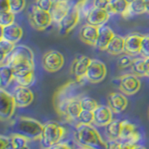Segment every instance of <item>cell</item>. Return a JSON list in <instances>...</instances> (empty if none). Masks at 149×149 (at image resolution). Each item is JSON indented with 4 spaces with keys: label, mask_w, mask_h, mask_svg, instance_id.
<instances>
[{
    "label": "cell",
    "mask_w": 149,
    "mask_h": 149,
    "mask_svg": "<svg viewBox=\"0 0 149 149\" xmlns=\"http://www.w3.org/2000/svg\"><path fill=\"white\" fill-rule=\"evenodd\" d=\"M74 138L83 147L88 149H106L104 142L99 132L91 124L77 123L74 132Z\"/></svg>",
    "instance_id": "obj_1"
},
{
    "label": "cell",
    "mask_w": 149,
    "mask_h": 149,
    "mask_svg": "<svg viewBox=\"0 0 149 149\" xmlns=\"http://www.w3.org/2000/svg\"><path fill=\"white\" fill-rule=\"evenodd\" d=\"M0 64H9L14 71L23 69H34V53L30 48L24 45L16 46L11 53L7 56Z\"/></svg>",
    "instance_id": "obj_2"
},
{
    "label": "cell",
    "mask_w": 149,
    "mask_h": 149,
    "mask_svg": "<svg viewBox=\"0 0 149 149\" xmlns=\"http://www.w3.org/2000/svg\"><path fill=\"white\" fill-rule=\"evenodd\" d=\"M10 127L12 130L11 133L21 134L29 141H36L37 139L40 140L44 125L36 119L22 116L14 120L10 124Z\"/></svg>",
    "instance_id": "obj_3"
},
{
    "label": "cell",
    "mask_w": 149,
    "mask_h": 149,
    "mask_svg": "<svg viewBox=\"0 0 149 149\" xmlns=\"http://www.w3.org/2000/svg\"><path fill=\"white\" fill-rule=\"evenodd\" d=\"M78 81H70L60 87L57 91L54 93L53 96V105L57 112V114L63 118L64 111L67 104L71 102L74 98L78 97L76 92L77 90Z\"/></svg>",
    "instance_id": "obj_4"
},
{
    "label": "cell",
    "mask_w": 149,
    "mask_h": 149,
    "mask_svg": "<svg viewBox=\"0 0 149 149\" xmlns=\"http://www.w3.org/2000/svg\"><path fill=\"white\" fill-rule=\"evenodd\" d=\"M65 134V129L55 121H49L44 124L43 132L40 138L41 146L48 149L53 144L62 141Z\"/></svg>",
    "instance_id": "obj_5"
},
{
    "label": "cell",
    "mask_w": 149,
    "mask_h": 149,
    "mask_svg": "<svg viewBox=\"0 0 149 149\" xmlns=\"http://www.w3.org/2000/svg\"><path fill=\"white\" fill-rule=\"evenodd\" d=\"M30 25L36 31H44L49 27L53 20L49 11L42 10L33 5L31 11L28 15Z\"/></svg>",
    "instance_id": "obj_6"
},
{
    "label": "cell",
    "mask_w": 149,
    "mask_h": 149,
    "mask_svg": "<svg viewBox=\"0 0 149 149\" xmlns=\"http://www.w3.org/2000/svg\"><path fill=\"white\" fill-rule=\"evenodd\" d=\"M17 107L12 94L5 88H0V118L2 121H8L15 112Z\"/></svg>",
    "instance_id": "obj_7"
},
{
    "label": "cell",
    "mask_w": 149,
    "mask_h": 149,
    "mask_svg": "<svg viewBox=\"0 0 149 149\" xmlns=\"http://www.w3.org/2000/svg\"><path fill=\"white\" fill-rule=\"evenodd\" d=\"M63 55L58 50H49L42 57V66L49 73H55L63 68Z\"/></svg>",
    "instance_id": "obj_8"
},
{
    "label": "cell",
    "mask_w": 149,
    "mask_h": 149,
    "mask_svg": "<svg viewBox=\"0 0 149 149\" xmlns=\"http://www.w3.org/2000/svg\"><path fill=\"white\" fill-rule=\"evenodd\" d=\"M80 17H81V14L78 8L77 7V5H73L71 8H70L69 12L63 17V20L58 23L59 31L61 34H63V35L69 34V33L77 25L79 20H80Z\"/></svg>",
    "instance_id": "obj_9"
},
{
    "label": "cell",
    "mask_w": 149,
    "mask_h": 149,
    "mask_svg": "<svg viewBox=\"0 0 149 149\" xmlns=\"http://www.w3.org/2000/svg\"><path fill=\"white\" fill-rule=\"evenodd\" d=\"M107 68L104 63L100 60H91V63L88 68L86 74V79L90 83H100L106 77Z\"/></svg>",
    "instance_id": "obj_10"
},
{
    "label": "cell",
    "mask_w": 149,
    "mask_h": 149,
    "mask_svg": "<svg viewBox=\"0 0 149 149\" xmlns=\"http://www.w3.org/2000/svg\"><path fill=\"white\" fill-rule=\"evenodd\" d=\"M141 88V81L134 74H126L119 77V90L126 95H133Z\"/></svg>",
    "instance_id": "obj_11"
},
{
    "label": "cell",
    "mask_w": 149,
    "mask_h": 149,
    "mask_svg": "<svg viewBox=\"0 0 149 149\" xmlns=\"http://www.w3.org/2000/svg\"><path fill=\"white\" fill-rule=\"evenodd\" d=\"M12 95L15 100L17 107H27L34 101V92L29 88L22 85H18L13 90Z\"/></svg>",
    "instance_id": "obj_12"
},
{
    "label": "cell",
    "mask_w": 149,
    "mask_h": 149,
    "mask_svg": "<svg viewBox=\"0 0 149 149\" xmlns=\"http://www.w3.org/2000/svg\"><path fill=\"white\" fill-rule=\"evenodd\" d=\"M91 63V59L85 55H81L74 59L71 66V72L73 76L76 77L77 81L81 82L84 78H86V74Z\"/></svg>",
    "instance_id": "obj_13"
},
{
    "label": "cell",
    "mask_w": 149,
    "mask_h": 149,
    "mask_svg": "<svg viewBox=\"0 0 149 149\" xmlns=\"http://www.w3.org/2000/svg\"><path fill=\"white\" fill-rule=\"evenodd\" d=\"M109 18L110 13L107 9L98 8L94 7L88 12V16L86 17V21L88 24H91L96 27H101L108 22Z\"/></svg>",
    "instance_id": "obj_14"
},
{
    "label": "cell",
    "mask_w": 149,
    "mask_h": 149,
    "mask_svg": "<svg viewBox=\"0 0 149 149\" xmlns=\"http://www.w3.org/2000/svg\"><path fill=\"white\" fill-rule=\"evenodd\" d=\"M140 139H141V136L137 132L136 126L128 120H122V128H121L119 138L120 141H126L133 144H137Z\"/></svg>",
    "instance_id": "obj_15"
},
{
    "label": "cell",
    "mask_w": 149,
    "mask_h": 149,
    "mask_svg": "<svg viewBox=\"0 0 149 149\" xmlns=\"http://www.w3.org/2000/svg\"><path fill=\"white\" fill-rule=\"evenodd\" d=\"M143 36L132 33L125 37V53L130 56H136L141 52Z\"/></svg>",
    "instance_id": "obj_16"
},
{
    "label": "cell",
    "mask_w": 149,
    "mask_h": 149,
    "mask_svg": "<svg viewBox=\"0 0 149 149\" xmlns=\"http://www.w3.org/2000/svg\"><path fill=\"white\" fill-rule=\"evenodd\" d=\"M108 106L114 113H122L128 106V99L124 94L119 92H111L107 96Z\"/></svg>",
    "instance_id": "obj_17"
},
{
    "label": "cell",
    "mask_w": 149,
    "mask_h": 149,
    "mask_svg": "<svg viewBox=\"0 0 149 149\" xmlns=\"http://www.w3.org/2000/svg\"><path fill=\"white\" fill-rule=\"evenodd\" d=\"M93 113L94 124L99 127H106L113 120V111L107 105H99Z\"/></svg>",
    "instance_id": "obj_18"
},
{
    "label": "cell",
    "mask_w": 149,
    "mask_h": 149,
    "mask_svg": "<svg viewBox=\"0 0 149 149\" xmlns=\"http://www.w3.org/2000/svg\"><path fill=\"white\" fill-rule=\"evenodd\" d=\"M98 35H99V27L93 26L91 24L83 25L79 31V38L80 40L87 45L95 47Z\"/></svg>",
    "instance_id": "obj_19"
},
{
    "label": "cell",
    "mask_w": 149,
    "mask_h": 149,
    "mask_svg": "<svg viewBox=\"0 0 149 149\" xmlns=\"http://www.w3.org/2000/svg\"><path fill=\"white\" fill-rule=\"evenodd\" d=\"M22 35L23 31L22 27L14 22L10 25L1 27V37L0 38H4L9 42L16 44L22 39Z\"/></svg>",
    "instance_id": "obj_20"
},
{
    "label": "cell",
    "mask_w": 149,
    "mask_h": 149,
    "mask_svg": "<svg viewBox=\"0 0 149 149\" xmlns=\"http://www.w3.org/2000/svg\"><path fill=\"white\" fill-rule=\"evenodd\" d=\"M70 8H71V6L67 0H54L52 8L49 11L53 22L59 23L69 12Z\"/></svg>",
    "instance_id": "obj_21"
},
{
    "label": "cell",
    "mask_w": 149,
    "mask_h": 149,
    "mask_svg": "<svg viewBox=\"0 0 149 149\" xmlns=\"http://www.w3.org/2000/svg\"><path fill=\"white\" fill-rule=\"evenodd\" d=\"M115 36L116 35L114 31L110 27L105 25L99 27V35H98L95 48L100 50H106L107 47H108L109 43L114 38Z\"/></svg>",
    "instance_id": "obj_22"
},
{
    "label": "cell",
    "mask_w": 149,
    "mask_h": 149,
    "mask_svg": "<svg viewBox=\"0 0 149 149\" xmlns=\"http://www.w3.org/2000/svg\"><path fill=\"white\" fill-rule=\"evenodd\" d=\"M80 99H81L80 96L76 97L67 104L63 115V118L67 121H74L78 119L79 114L82 111Z\"/></svg>",
    "instance_id": "obj_23"
},
{
    "label": "cell",
    "mask_w": 149,
    "mask_h": 149,
    "mask_svg": "<svg viewBox=\"0 0 149 149\" xmlns=\"http://www.w3.org/2000/svg\"><path fill=\"white\" fill-rule=\"evenodd\" d=\"M14 80L19 85L29 87L35 81L34 69H23L19 71H14Z\"/></svg>",
    "instance_id": "obj_24"
},
{
    "label": "cell",
    "mask_w": 149,
    "mask_h": 149,
    "mask_svg": "<svg viewBox=\"0 0 149 149\" xmlns=\"http://www.w3.org/2000/svg\"><path fill=\"white\" fill-rule=\"evenodd\" d=\"M106 51L111 55H119L125 52V37L120 36H115L111 40Z\"/></svg>",
    "instance_id": "obj_25"
},
{
    "label": "cell",
    "mask_w": 149,
    "mask_h": 149,
    "mask_svg": "<svg viewBox=\"0 0 149 149\" xmlns=\"http://www.w3.org/2000/svg\"><path fill=\"white\" fill-rule=\"evenodd\" d=\"M14 80V70L9 64H0V85L2 88L8 87Z\"/></svg>",
    "instance_id": "obj_26"
},
{
    "label": "cell",
    "mask_w": 149,
    "mask_h": 149,
    "mask_svg": "<svg viewBox=\"0 0 149 149\" xmlns=\"http://www.w3.org/2000/svg\"><path fill=\"white\" fill-rule=\"evenodd\" d=\"M129 5L130 3H128L126 0H110L107 10L110 14H120L125 17L128 12Z\"/></svg>",
    "instance_id": "obj_27"
},
{
    "label": "cell",
    "mask_w": 149,
    "mask_h": 149,
    "mask_svg": "<svg viewBox=\"0 0 149 149\" xmlns=\"http://www.w3.org/2000/svg\"><path fill=\"white\" fill-rule=\"evenodd\" d=\"M146 12V0H134L129 5L128 12L124 18H129L133 15H140Z\"/></svg>",
    "instance_id": "obj_28"
},
{
    "label": "cell",
    "mask_w": 149,
    "mask_h": 149,
    "mask_svg": "<svg viewBox=\"0 0 149 149\" xmlns=\"http://www.w3.org/2000/svg\"><path fill=\"white\" fill-rule=\"evenodd\" d=\"M121 128H122V120L115 119L106 126V133L109 139L112 140H119Z\"/></svg>",
    "instance_id": "obj_29"
},
{
    "label": "cell",
    "mask_w": 149,
    "mask_h": 149,
    "mask_svg": "<svg viewBox=\"0 0 149 149\" xmlns=\"http://www.w3.org/2000/svg\"><path fill=\"white\" fill-rule=\"evenodd\" d=\"M9 137L11 141V149H27L29 140L26 137L17 133H12Z\"/></svg>",
    "instance_id": "obj_30"
},
{
    "label": "cell",
    "mask_w": 149,
    "mask_h": 149,
    "mask_svg": "<svg viewBox=\"0 0 149 149\" xmlns=\"http://www.w3.org/2000/svg\"><path fill=\"white\" fill-rule=\"evenodd\" d=\"M15 47V44L12 42H9L4 38H0V63H2L7 58V56L11 53Z\"/></svg>",
    "instance_id": "obj_31"
},
{
    "label": "cell",
    "mask_w": 149,
    "mask_h": 149,
    "mask_svg": "<svg viewBox=\"0 0 149 149\" xmlns=\"http://www.w3.org/2000/svg\"><path fill=\"white\" fill-rule=\"evenodd\" d=\"M144 62H146V59L142 57V56L133 59L130 68H132L134 74H136L138 77H146V74H144Z\"/></svg>",
    "instance_id": "obj_32"
},
{
    "label": "cell",
    "mask_w": 149,
    "mask_h": 149,
    "mask_svg": "<svg viewBox=\"0 0 149 149\" xmlns=\"http://www.w3.org/2000/svg\"><path fill=\"white\" fill-rule=\"evenodd\" d=\"M80 104H81V107L82 110H87V111H94L99 104L96 100H94L91 97L88 96H83L80 99Z\"/></svg>",
    "instance_id": "obj_33"
},
{
    "label": "cell",
    "mask_w": 149,
    "mask_h": 149,
    "mask_svg": "<svg viewBox=\"0 0 149 149\" xmlns=\"http://www.w3.org/2000/svg\"><path fill=\"white\" fill-rule=\"evenodd\" d=\"M76 5L78 8L79 11H80L81 17L84 16L85 18L88 16V12L94 8V6H93V1L91 2V0H80V1L77 2Z\"/></svg>",
    "instance_id": "obj_34"
},
{
    "label": "cell",
    "mask_w": 149,
    "mask_h": 149,
    "mask_svg": "<svg viewBox=\"0 0 149 149\" xmlns=\"http://www.w3.org/2000/svg\"><path fill=\"white\" fill-rule=\"evenodd\" d=\"M78 123L84 124H92L94 123V113L92 111L82 110L78 116Z\"/></svg>",
    "instance_id": "obj_35"
},
{
    "label": "cell",
    "mask_w": 149,
    "mask_h": 149,
    "mask_svg": "<svg viewBox=\"0 0 149 149\" xmlns=\"http://www.w3.org/2000/svg\"><path fill=\"white\" fill-rule=\"evenodd\" d=\"M14 20H15V14L12 11H7L0 13V26H8L14 23Z\"/></svg>",
    "instance_id": "obj_36"
},
{
    "label": "cell",
    "mask_w": 149,
    "mask_h": 149,
    "mask_svg": "<svg viewBox=\"0 0 149 149\" xmlns=\"http://www.w3.org/2000/svg\"><path fill=\"white\" fill-rule=\"evenodd\" d=\"M9 4H10V11L14 14H17L25 8L26 1L25 0H9Z\"/></svg>",
    "instance_id": "obj_37"
},
{
    "label": "cell",
    "mask_w": 149,
    "mask_h": 149,
    "mask_svg": "<svg viewBox=\"0 0 149 149\" xmlns=\"http://www.w3.org/2000/svg\"><path fill=\"white\" fill-rule=\"evenodd\" d=\"M130 57H132V56L129 54H125L123 56H121L118 60V67L121 70H123V69L129 68L132 66L133 59H132Z\"/></svg>",
    "instance_id": "obj_38"
},
{
    "label": "cell",
    "mask_w": 149,
    "mask_h": 149,
    "mask_svg": "<svg viewBox=\"0 0 149 149\" xmlns=\"http://www.w3.org/2000/svg\"><path fill=\"white\" fill-rule=\"evenodd\" d=\"M140 55L143 58H149V34L143 36V41H142Z\"/></svg>",
    "instance_id": "obj_39"
},
{
    "label": "cell",
    "mask_w": 149,
    "mask_h": 149,
    "mask_svg": "<svg viewBox=\"0 0 149 149\" xmlns=\"http://www.w3.org/2000/svg\"><path fill=\"white\" fill-rule=\"evenodd\" d=\"M34 5L36 8L42 9V10L50 11L53 5V0H36Z\"/></svg>",
    "instance_id": "obj_40"
},
{
    "label": "cell",
    "mask_w": 149,
    "mask_h": 149,
    "mask_svg": "<svg viewBox=\"0 0 149 149\" xmlns=\"http://www.w3.org/2000/svg\"><path fill=\"white\" fill-rule=\"evenodd\" d=\"M0 144H1V148L0 149H11L10 137L1 135L0 136Z\"/></svg>",
    "instance_id": "obj_41"
},
{
    "label": "cell",
    "mask_w": 149,
    "mask_h": 149,
    "mask_svg": "<svg viewBox=\"0 0 149 149\" xmlns=\"http://www.w3.org/2000/svg\"><path fill=\"white\" fill-rule=\"evenodd\" d=\"M110 0H93V6L98 8L107 9L109 6Z\"/></svg>",
    "instance_id": "obj_42"
},
{
    "label": "cell",
    "mask_w": 149,
    "mask_h": 149,
    "mask_svg": "<svg viewBox=\"0 0 149 149\" xmlns=\"http://www.w3.org/2000/svg\"><path fill=\"white\" fill-rule=\"evenodd\" d=\"M120 140H112L110 139L106 142V149H120Z\"/></svg>",
    "instance_id": "obj_43"
},
{
    "label": "cell",
    "mask_w": 149,
    "mask_h": 149,
    "mask_svg": "<svg viewBox=\"0 0 149 149\" xmlns=\"http://www.w3.org/2000/svg\"><path fill=\"white\" fill-rule=\"evenodd\" d=\"M10 11L9 0H0V13Z\"/></svg>",
    "instance_id": "obj_44"
},
{
    "label": "cell",
    "mask_w": 149,
    "mask_h": 149,
    "mask_svg": "<svg viewBox=\"0 0 149 149\" xmlns=\"http://www.w3.org/2000/svg\"><path fill=\"white\" fill-rule=\"evenodd\" d=\"M48 149H72V147L69 146L67 143H63V142H59L57 143L53 144L52 146H50Z\"/></svg>",
    "instance_id": "obj_45"
},
{
    "label": "cell",
    "mask_w": 149,
    "mask_h": 149,
    "mask_svg": "<svg viewBox=\"0 0 149 149\" xmlns=\"http://www.w3.org/2000/svg\"><path fill=\"white\" fill-rule=\"evenodd\" d=\"M146 62H144V74L146 77H149V58H144Z\"/></svg>",
    "instance_id": "obj_46"
},
{
    "label": "cell",
    "mask_w": 149,
    "mask_h": 149,
    "mask_svg": "<svg viewBox=\"0 0 149 149\" xmlns=\"http://www.w3.org/2000/svg\"><path fill=\"white\" fill-rule=\"evenodd\" d=\"M146 13H149V0H146Z\"/></svg>",
    "instance_id": "obj_47"
},
{
    "label": "cell",
    "mask_w": 149,
    "mask_h": 149,
    "mask_svg": "<svg viewBox=\"0 0 149 149\" xmlns=\"http://www.w3.org/2000/svg\"><path fill=\"white\" fill-rule=\"evenodd\" d=\"M132 149H146V148L144 146H137V144H136V146H135Z\"/></svg>",
    "instance_id": "obj_48"
},
{
    "label": "cell",
    "mask_w": 149,
    "mask_h": 149,
    "mask_svg": "<svg viewBox=\"0 0 149 149\" xmlns=\"http://www.w3.org/2000/svg\"><path fill=\"white\" fill-rule=\"evenodd\" d=\"M126 1H127L128 3H132V1H134V0H126Z\"/></svg>",
    "instance_id": "obj_49"
},
{
    "label": "cell",
    "mask_w": 149,
    "mask_h": 149,
    "mask_svg": "<svg viewBox=\"0 0 149 149\" xmlns=\"http://www.w3.org/2000/svg\"><path fill=\"white\" fill-rule=\"evenodd\" d=\"M77 149H88V148H87V147H83V146H81V147H79V148H77Z\"/></svg>",
    "instance_id": "obj_50"
},
{
    "label": "cell",
    "mask_w": 149,
    "mask_h": 149,
    "mask_svg": "<svg viewBox=\"0 0 149 149\" xmlns=\"http://www.w3.org/2000/svg\"><path fill=\"white\" fill-rule=\"evenodd\" d=\"M148 116H149V111H148Z\"/></svg>",
    "instance_id": "obj_51"
}]
</instances>
